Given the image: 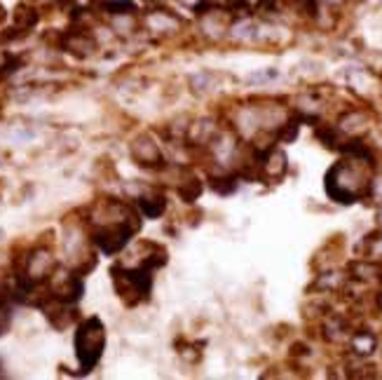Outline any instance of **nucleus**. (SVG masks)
I'll return each mask as SVG.
<instances>
[{
  "label": "nucleus",
  "instance_id": "obj_1",
  "mask_svg": "<svg viewBox=\"0 0 382 380\" xmlns=\"http://www.w3.org/2000/svg\"><path fill=\"white\" fill-rule=\"evenodd\" d=\"M371 185V155H349L326 174V192L335 202H357Z\"/></svg>",
  "mask_w": 382,
  "mask_h": 380
},
{
  "label": "nucleus",
  "instance_id": "obj_2",
  "mask_svg": "<svg viewBox=\"0 0 382 380\" xmlns=\"http://www.w3.org/2000/svg\"><path fill=\"white\" fill-rule=\"evenodd\" d=\"M103 347H106V331H103L101 321L96 317L82 321L75 333V354L82 369H94L103 354Z\"/></svg>",
  "mask_w": 382,
  "mask_h": 380
},
{
  "label": "nucleus",
  "instance_id": "obj_3",
  "mask_svg": "<svg viewBox=\"0 0 382 380\" xmlns=\"http://www.w3.org/2000/svg\"><path fill=\"white\" fill-rule=\"evenodd\" d=\"M113 282L122 298L127 303H136V301L146 298L148 291H151L153 277H151V270H146V268H134V270L113 268Z\"/></svg>",
  "mask_w": 382,
  "mask_h": 380
},
{
  "label": "nucleus",
  "instance_id": "obj_4",
  "mask_svg": "<svg viewBox=\"0 0 382 380\" xmlns=\"http://www.w3.org/2000/svg\"><path fill=\"white\" fill-rule=\"evenodd\" d=\"M134 230L136 228L129 223H99L94 230V242L103 254H118L125 249Z\"/></svg>",
  "mask_w": 382,
  "mask_h": 380
},
{
  "label": "nucleus",
  "instance_id": "obj_5",
  "mask_svg": "<svg viewBox=\"0 0 382 380\" xmlns=\"http://www.w3.org/2000/svg\"><path fill=\"white\" fill-rule=\"evenodd\" d=\"M54 273V256L49 249L38 247L29 254L26 259V270H24V282L29 284H40V282L49 280V275Z\"/></svg>",
  "mask_w": 382,
  "mask_h": 380
},
{
  "label": "nucleus",
  "instance_id": "obj_6",
  "mask_svg": "<svg viewBox=\"0 0 382 380\" xmlns=\"http://www.w3.org/2000/svg\"><path fill=\"white\" fill-rule=\"evenodd\" d=\"M132 158L136 165L146 167V169H160L165 165V155H162L160 146L151 137H146V134L132 141Z\"/></svg>",
  "mask_w": 382,
  "mask_h": 380
},
{
  "label": "nucleus",
  "instance_id": "obj_7",
  "mask_svg": "<svg viewBox=\"0 0 382 380\" xmlns=\"http://www.w3.org/2000/svg\"><path fill=\"white\" fill-rule=\"evenodd\" d=\"M144 26L151 31V33L169 36V33L181 31L183 22L169 10H151V12H146V17H144Z\"/></svg>",
  "mask_w": 382,
  "mask_h": 380
},
{
  "label": "nucleus",
  "instance_id": "obj_8",
  "mask_svg": "<svg viewBox=\"0 0 382 380\" xmlns=\"http://www.w3.org/2000/svg\"><path fill=\"white\" fill-rule=\"evenodd\" d=\"M49 277H52V294H54V298H59L63 303H75L82 296V282L77 280L75 275L56 270V273Z\"/></svg>",
  "mask_w": 382,
  "mask_h": 380
},
{
  "label": "nucleus",
  "instance_id": "obj_9",
  "mask_svg": "<svg viewBox=\"0 0 382 380\" xmlns=\"http://www.w3.org/2000/svg\"><path fill=\"white\" fill-rule=\"evenodd\" d=\"M63 50L70 52L77 59H87L96 52V40L92 36L82 33V31H73V33H66L63 36Z\"/></svg>",
  "mask_w": 382,
  "mask_h": 380
},
{
  "label": "nucleus",
  "instance_id": "obj_10",
  "mask_svg": "<svg viewBox=\"0 0 382 380\" xmlns=\"http://www.w3.org/2000/svg\"><path fill=\"white\" fill-rule=\"evenodd\" d=\"M261 172L265 174L268 178H282L286 174V153L280 151V148L270 146L268 151L261 155Z\"/></svg>",
  "mask_w": 382,
  "mask_h": 380
},
{
  "label": "nucleus",
  "instance_id": "obj_11",
  "mask_svg": "<svg viewBox=\"0 0 382 380\" xmlns=\"http://www.w3.org/2000/svg\"><path fill=\"white\" fill-rule=\"evenodd\" d=\"M216 134H218V127H216V122H213L211 118L195 120L190 127H188V144H192V146H209Z\"/></svg>",
  "mask_w": 382,
  "mask_h": 380
},
{
  "label": "nucleus",
  "instance_id": "obj_12",
  "mask_svg": "<svg viewBox=\"0 0 382 380\" xmlns=\"http://www.w3.org/2000/svg\"><path fill=\"white\" fill-rule=\"evenodd\" d=\"M349 345H352V352L357 354V357H371V354L375 352V347H378V338H375L371 331L361 328V331L352 333Z\"/></svg>",
  "mask_w": 382,
  "mask_h": 380
},
{
  "label": "nucleus",
  "instance_id": "obj_13",
  "mask_svg": "<svg viewBox=\"0 0 382 380\" xmlns=\"http://www.w3.org/2000/svg\"><path fill=\"white\" fill-rule=\"evenodd\" d=\"M368 127V118L361 111H352V113H345L340 118V125H338V130L340 132H345V134H359V132H364Z\"/></svg>",
  "mask_w": 382,
  "mask_h": 380
},
{
  "label": "nucleus",
  "instance_id": "obj_14",
  "mask_svg": "<svg viewBox=\"0 0 382 380\" xmlns=\"http://www.w3.org/2000/svg\"><path fill=\"white\" fill-rule=\"evenodd\" d=\"M38 24V12L33 8H29V5H19V8L15 10V26L17 29H33Z\"/></svg>",
  "mask_w": 382,
  "mask_h": 380
},
{
  "label": "nucleus",
  "instance_id": "obj_15",
  "mask_svg": "<svg viewBox=\"0 0 382 380\" xmlns=\"http://www.w3.org/2000/svg\"><path fill=\"white\" fill-rule=\"evenodd\" d=\"M139 207L148 218H158L165 211V197L162 195H151V197H139Z\"/></svg>",
  "mask_w": 382,
  "mask_h": 380
},
{
  "label": "nucleus",
  "instance_id": "obj_16",
  "mask_svg": "<svg viewBox=\"0 0 382 380\" xmlns=\"http://www.w3.org/2000/svg\"><path fill=\"white\" fill-rule=\"evenodd\" d=\"M352 273L359 282H378L382 277V268L375 263H357V266H352Z\"/></svg>",
  "mask_w": 382,
  "mask_h": 380
},
{
  "label": "nucleus",
  "instance_id": "obj_17",
  "mask_svg": "<svg viewBox=\"0 0 382 380\" xmlns=\"http://www.w3.org/2000/svg\"><path fill=\"white\" fill-rule=\"evenodd\" d=\"M230 31L237 40H254V38L258 36V26L251 22V19H239V22L232 24Z\"/></svg>",
  "mask_w": 382,
  "mask_h": 380
},
{
  "label": "nucleus",
  "instance_id": "obj_18",
  "mask_svg": "<svg viewBox=\"0 0 382 380\" xmlns=\"http://www.w3.org/2000/svg\"><path fill=\"white\" fill-rule=\"evenodd\" d=\"M111 26H113L115 33L132 36L136 31V19H134V15H113L111 17Z\"/></svg>",
  "mask_w": 382,
  "mask_h": 380
},
{
  "label": "nucleus",
  "instance_id": "obj_19",
  "mask_svg": "<svg viewBox=\"0 0 382 380\" xmlns=\"http://www.w3.org/2000/svg\"><path fill=\"white\" fill-rule=\"evenodd\" d=\"M202 192V185H199V181L195 176H188L185 181H181L178 185V195L185 199V202H195V197Z\"/></svg>",
  "mask_w": 382,
  "mask_h": 380
},
{
  "label": "nucleus",
  "instance_id": "obj_20",
  "mask_svg": "<svg viewBox=\"0 0 382 380\" xmlns=\"http://www.w3.org/2000/svg\"><path fill=\"white\" fill-rule=\"evenodd\" d=\"M326 338L328 340H340V338H345L349 336V331H347V324H345V319H340V317H331L326 321Z\"/></svg>",
  "mask_w": 382,
  "mask_h": 380
},
{
  "label": "nucleus",
  "instance_id": "obj_21",
  "mask_svg": "<svg viewBox=\"0 0 382 380\" xmlns=\"http://www.w3.org/2000/svg\"><path fill=\"white\" fill-rule=\"evenodd\" d=\"M211 185H213V190H216V192H221V195H228V192H232V190L237 188V181L232 176H221V178H213Z\"/></svg>",
  "mask_w": 382,
  "mask_h": 380
},
{
  "label": "nucleus",
  "instance_id": "obj_22",
  "mask_svg": "<svg viewBox=\"0 0 382 380\" xmlns=\"http://www.w3.org/2000/svg\"><path fill=\"white\" fill-rule=\"evenodd\" d=\"M342 284V277L338 273H326L319 277V287H326V289H338Z\"/></svg>",
  "mask_w": 382,
  "mask_h": 380
},
{
  "label": "nucleus",
  "instance_id": "obj_23",
  "mask_svg": "<svg viewBox=\"0 0 382 380\" xmlns=\"http://www.w3.org/2000/svg\"><path fill=\"white\" fill-rule=\"evenodd\" d=\"M371 259H382V235H373L371 237V249H368Z\"/></svg>",
  "mask_w": 382,
  "mask_h": 380
},
{
  "label": "nucleus",
  "instance_id": "obj_24",
  "mask_svg": "<svg viewBox=\"0 0 382 380\" xmlns=\"http://www.w3.org/2000/svg\"><path fill=\"white\" fill-rule=\"evenodd\" d=\"M10 319H12L10 317V310L5 305H0V336H3V333L10 328Z\"/></svg>",
  "mask_w": 382,
  "mask_h": 380
},
{
  "label": "nucleus",
  "instance_id": "obj_25",
  "mask_svg": "<svg viewBox=\"0 0 382 380\" xmlns=\"http://www.w3.org/2000/svg\"><path fill=\"white\" fill-rule=\"evenodd\" d=\"M323 5H328V8H338V5H342L345 0H321Z\"/></svg>",
  "mask_w": 382,
  "mask_h": 380
},
{
  "label": "nucleus",
  "instance_id": "obj_26",
  "mask_svg": "<svg viewBox=\"0 0 382 380\" xmlns=\"http://www.w3.org/2000/svg\"><path fill=\"white\" fill-rule=\"evenodd\" d=\"M380 307H382V296H380Z\"/></svg>",
  "mask_w": 382,
  "mask_h": 380
}]
</instances>
